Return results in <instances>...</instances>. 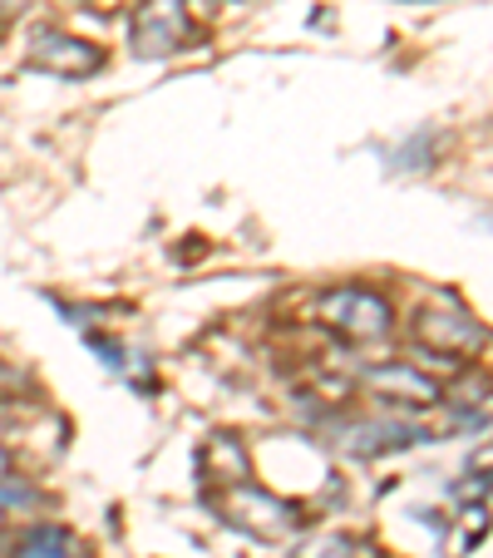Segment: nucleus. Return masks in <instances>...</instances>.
I'll use <instances>...</instances> for the list:
<instances>
[{"instance_id":"obj_1","label":"nucleus","mask_w":493,"mask_h":558,"mask_svg":"<svg viewBox=\"0 0 493 558\" xmlns=\"http://www.w3.org/2000/svg\"><path fill=\"white\" fill-rule=\"evenodd\" d=\"M311 322L325 327L341 347H380L395 331V306L366 282L331 287L311 302Z\"/></svg>"},{"instance_id":"obj_2","label":"nucleus","mask_w":493,"mask_h":558,"mask_svg":"<svg viewBox=\"0 0 493 558\" xmlns=\"http://www.w3.org/2000/svg\"><path fill=\"white\" fill-rule=\"evenodd\" d=\"M202 505H212L222 524L242 529V534L257 538V544H282V538H292L296 529H301V509H296L292 499L272 495V489L252 485V480L212 489V495H202Z\"/></svg>"},{"instance_id":"obj_3","label":"nucleus","mask_w":493,"mask_h":558,"mask_svg":"<svg viewBox=\"0 0 493 558\" xmlns=\"http://www.w3.org/2000/svg\"><path fill=\"white\" fill-rule=\"evenodd\" d=\"M128 45L144 60H169L202 45V25L188 0H138L128 15Z\"/></svg>"},{"instance_id":"obj_4","label":"nucleus","mask_w":493,"mask_h":558,"mask_svg":"<svg viewBox=\"0 0 493 558\" xmlns=\"http://www.w3.org/2000/svg\"><path fill=\"white\" fill-rule=\"evenodd\" d=\"M409 331H415L420 356H444V361H454V366H464V361L483 347V327L473 322V312H464V306H454V302H434V306H424V312H415V327Z\"/></svg>"},{"instance_id":"obj_5","label":"nucleus","mask_w":493,"mask_h":558,"mask_svg":"<svg viewBox=\"0 0 493 558\" xmlns=\"http://www.w3.org/2000/svg\"><path fill=\"white\" fill-rule=\"evenodd\" d=\"M30 64L40 74H50V80H89V74H99L109 64V50L95 40H85V35H70V31H54V25H40V31L30 35Z\"/></svg>"},{"instance_id":"obj_6","label":"nucleus","mask_w":493,"mask_h":558,"mask_svg":"<svg viewBox=\"0 0 493 558\" xmlns=\"http://www.w3.org/2000/svg\"><path fill=\"white\" fill-rule=\"evenodd\" d=\"M366 396L380 401L385 411H424V405L444 401L440 376H430L415 361H380L366 371Z\"/></svg>"},{"instance_id":"obj_7","label":"nucleus","mask_w":493,"mask_h":558,"mask_svg":"<svg viewBox=\"0 0 493 558\" xmlns=\"http://www.w3.org/2000/svg\"><path fill=\"white\" fill-rule=\"evenodd\" d=\"M242 480H252V454H247L242 435H232V430L208 435V440H202V450H198V485H202V495L227 489V485H242Z\"/></svg>"},{"instance_id":"obj_8","label":"nucleus","mask_w":493,"mask_h":558,"mask_svg":"<svg viewBox=\"0 0 493 558\" xmlns=\"http://www.w3.org/2000/svg\"><path fill=\"white\" fill-rule=\"evenodd\" d=\"M346 435H350L346 450L356 454V460H370V454H390V450H405V445L420 440V430H409V425H399V421H356Z\"/></svg>"},{"instance_id":"obj_9","label":"nucleus","mask_w":493,"mask_h":558,"mask_svg":"<svg viewBox=\"0 0 493 558\" xmlns=\"http://www.w3.org/2000/svg\"><path fill=\"white\" fill-rule=\"evenodd\" d=\"M11 558H89L85 544L60 524H40L30 534H21V544L11 548Z\"/></svg>"},{"instance_id":"obj_10","label":"nucleus","mask_w":493,"mask_h":558,"mask_svg":"<svg viewBox=\"0 0 493 558\" xmlns=\"http://www.w3.org/2000/svg\"><path fill=\"white\" fill-rule=\"evenodd\" d=\"M296 558H356V538L336 534V529H321V534L296 544Z\"/></svg>"},{"instance_id":"obj_11","label":"nucleus","mask_w":493,"mask_h":558,"mask_svg":"<svg viewBox=\"0 0 493 558\" xmlns=\"http://www.w3.org/2000/svg\"><path fill=\"white\" fill-rule=\"evenodd\" d=\"M25 5H30V0H0V21H15Z\"/></svg>"},{"instance_id":"obj_12","label":"nucleus","mask_w":493,"mask_h":558,"mask_svg":"<svg viewBox=\"0 0 493 558\" xmlns=\"http://www.w3.org/2000/svg\"><path fill=\"white\" fill-rule=\"evenodd\" d=\"M0 474H11V454H5V445H0Z\"/></svg>"}]
</instances>
